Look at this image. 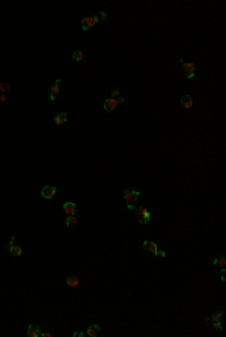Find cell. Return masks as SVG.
<instances>
[{
	"instance_id": "6da1fadb",
	"label": "cell",
	"mask_w": 226,
	"mask_h": 337,
	"mask_svg": "<svg viewBox=\"0 0 226 337\" xmlns=\"http://www.w3.org/2000/svg\"><path fill=\"white\" fill-rule=\"evenodd\" d=\"M139 198H140V192H139V191H136V189H133V187H128V189L124 191V200H125L127 209H128V210H133V209L136 207Z\"/></svg>"
},
{
	"instance_id": "7a4b0ae2",
	"label": "cell",
	"mask_w": 226,
	"mask_h": 337,
	"mask_svg": "<svg viewBox=\"0 0 226 337\" xmlns=\"http://www.w3.org/2000/svg\"><path fill=\"white\" fill-rule=\"evenodd\" d=\"M125 100L122 98V97H119V98H112V97H109V98H106V102H104V110H107V112H113L115 109H116V106L119 103H124Z\"/></svg>"
},
{
	"instance_id": "3957f363",
	"label": "cell",
	"mask_w": 226,
	"mask_h": 337,
	"mask_svg": "<svg viewBox=\"0 0 226 337\" xmlns=\"http://www.w3.org/2000/svg\"><path fill=\"white\" fill-rule=\"evenodd\" d=\"M136 216L139 218V222L140 224H148L151 221V213H149V210L148 209H145V207H139L137 210H136Z\"/></svg>"
},
{
	"instance_id": "277c9868",
	"label": "cell",
	"mask_w": 226,
	"mask_h": 337,
	"mask_svg": "<svg viewBox=\"0 0 226 337\" xmlns=\"http://www.w3.org/2000/svg\"><path fill=\"white\" fill-rule=\"evenodd\" d=\"M95 24H98V18L97 17H86L81 20V29L83 30H89L91 27H94Z\"/></svg>"
},
{
	"instance_id": "5b68a950",
	"label": "cell",
	"mask_w": 226,
	"mask_h": 337,
	"mask_svg": "<svg viewBox=\"0 0 226 337\" xmlns=\"http://www.w3.org/2000/svg\"><path fill=\"white\" fill-rule=\"evenodd\" d=\"M56 192H57V189H56L54 186H45V187L41 191V195H42L45 200H51V198L56 195Z\"/></svg>"
},
{
	"instance_id": "8992f818",
	"label": "cell",
	"mask_w": 226,
	"mask_h": 337,
	"mask_svg": "<svg viewBox=\"0 0 226 337\" xmlns=\"http://www.w3.org/2000/svg\"><path fill=\"white\" fill-rule=\"evenodd\" d=\"M185 73H187V79H193L195 77V64H190V62H181Z\"/></svg>"
},
{
	"instance_id": "52a82bcc",
	"label": "cell",
	"mask_w": 226,
	"mask_h": 337,
	"mask_svg": "<svg viewBox=\"0 0 226 337\" xmlns=\"http://www.w3.org/2000/svg\"><path fill=\"white\" fill-rule=\"evenodd\" d=\"M60 83H62V80H60V79H57V80H56V83H54V85L50 88V100H54V98H56V95L59 94V91H60Z\"/></svg>"
},
{
	"instance_id": "ba28073f",
	"label": "cell",
	"mask_w": 226,
	"mask_h": 337,
	"mask_svg": "<svg viewBox=\"0 0 226 337\" xmlns=\"http://www.w3.org/2000/svg\"><path fill=\"white\" fill-rule=\"evenodd\" d=\"M143 248L148 250L151 254H155V256H157L158 248H157V243H155V242H152V240H145V242H143Z\"/></svg>"
},
{
	"instance_id": "9c48e42d",
	"label": "cell",
	"mask_w": 226,
	"mask_h": 337,
	"mask_svg": "<svg viewBox=\"0 0 226 337\" xmlns=\"http://www.w3.org/2000/svg\"><path fill=\"white\" fill-rule=\"evenodd\" d=\"M75 204L74 203H71V201H68V203H65L63 204V212L68 215V216H71V215H74L75 213Z\"/></svg>"
},
{
	"instance_id": "30bf717a",
	"label": "cell",
	"mask_w": 226,
	"mask_h": 337,
	"mask_svg": "<svg viewBox=\"0 0 226 337\" xmlns=\"http://www.w3.org/2000/svg\"><path fill=\"white\" fill-rule=\"evenodd\" d=\"M39 334H41L39 327H36V325H29V328H27V336L29 337H38Z\"/></svg>"
},
{
	"instance_id": "8fae6325",
	"label": "cell",
	"mask_w": 226,
	"mask_h": 337,
	"mask_svg": "<svg viewBox=\"0 0 226 337\" xmlns=\"http://www.w3.org/2000/svg\"><path fill=\"white\" fill-rule=\"evenodd\" d=\"M66 120H68V117H66V113H65V112H60V113H57V115L54 117V123H56L57 126L65 124V123H66Z\"/></svg>"
},
{
	"instance_id": "7c38bea8",
	"label": "cell",
	"mask_w": 226,
	"mask_h": 337,
	"mask_svg": "<svg viewBox=\"0 0 226 337\" xmlns=\"http://www.w3.org/2000/svg\"><path fill=\"white\" fill-rule=\"evenodd\" d=\"M86 334H88L89 337H97L98 334H100V327H98V325H91V327L88 328Z\"/></svg>"
},
{
	"instance_id": "4fadbf2b",
	"label": "cell",
	"mask_w": 226,
	"mask_h": 337,
	"mask_svg": "<svg viewBox=\"0 0 226 337\" xmlns=\"http://www.w3.org/2000/svg\"><path fill=\"white\" fill-rule=\"evenodd\" d=\"M181 104H182V107L188 109V107L193 106V98H192L190 95H184V97L181 98Z\"/></svg>"
},
{
	"instance_id": "5bb4252c",
	"label": "cell",
	"mask_w": 226,
	"mask_h": 337,
	"mask_svg": "<svg viewBox=\"0 0 226 337\" xmlns=\"http://www.w3.org/2000/svg\"><path fill=\"white\" fill-rule=\"evenodd\" d=\"M9 251H11V254L12 256H21V253H23V250H21V246H15V245H9Z\"/></svg>"
},
{
	"instance_id": "9a60e30c",
	"label": "cell",
	"mask_w": 226,
	"mask_h": 337,
	"mask_svg": "<svg viewBox=\"0 0 226 337\" xmlns=\"http://www.w3.org/2000/svg\"><path fill=\"white\" fill-rule=\"evenodd\" d=\"M66 284L70 286V287H77V286H78V278L74 277V275H73V277H68V278H66Z\"/></svg>"
},
{
	"instance_id": "2e32d148",
	"label": "cell",
	"mask_w": 226,
	"mask_h": 337,
	"mask_svg": "<svg viewBox=\"0 0 226 337\" xmlns=\"http://www.w3.org/2000/svg\"><path fill=\"white\" fill-rule=\"evenodd\" d=\"M83 57H84V54H83V52H80V50H75V52L73 53V59L77 61V62L83 61Z\"/></svg>"
},
{
	"instance_id": "e0dca14e",
	"label": "cell",
	"mask_w": 226,
	"mask_h": 337,
	"mask_svg": "<svg viewBox=\"0 0 226 337\" xmlns=\"http://www.w3.org/2000/svg\"><path fill=\"white\" fill-rule=\"evenodd\" d=\"M78 221H77V218H75L74 215H71L68 219H66V227H71V225H75Z\"/></svg>"
},
{
	"instance_id": "ac0fdd59",
	"label": "cell",
	"mask_w": 226,
	"mask_h": 337,
	"mask_svg": "<svg viewBox=\"0 0 226 337\" xmlns=\"http://www.w3.org/2000/svg\"><path fill=\"white\" fill-rule=\"evenodd\" d=\"M11 88H12V86H11L9 83H0V92H3V94H5V92H8Z\"/></svg>"
},
{
	"instance_id": "d6986e66",
	"label": "cell",
	"mask_w": 226,
	"mask_h": 337,
	"mask_svg": "<svg viewBox=\"0 0 226 337\" xmlns=\"http://www.w3.org/2000/svg\"><path fill=\"white\" fill-rule=\"evenodd\" d=\"M222 316H223V314H222L220 311H217V313H214V314L211 316V319H213V320H220V319H222Z\"/></svg>"
},
{
	"instance_id": "ffe728a7",
	"label": "cell",
	"mask_w": 226,
	"mask_h": 337,
	"mask_svg": "<svg viewBox=\"0 0 226 337\" xmlns=\"http://www.w3.org/2000/svg\"><path fill=\"white\" fill-rule=\"evenodd\" d=\"M213 327H214L216 331H222V324H220L219 320H214V325H213Z\"/></svg>"
},
{
	"instance_id": "44dd1931",
	"label": "cell",
	"mask_w": 226,
	"mask_h": 337,
	"mask_svg": "<svg viewBox=\"0 0 226 337\" xmlns=\"http://www.w3.org/2000/svg\"><path fill=\"white\" fill-rule=\"evenodd\" d=\"M95 17L98 18V21H100V20H106V14H104V12H98V15H95Z\"/></svg>"
},
{
	"instance_id": "7402d4cb",
	"label": "cell",
	"mask_w": 226,
	"mask_h": 337,
	"mask_svg": "<svg viewBox=\"0 0 226 337\" xmlns=\"http://www.w3.org/2000/svg\"><path fill=\"white\" fill-rule=\"evenodd\" d=\"M112 95H113V97H118V95H119V89H118V88H113V89H112Z\"/></svg>"
},
{
	"instance_id": "603a6c76",
	"label": "cell",
	"mask_w": 226,
	"mask_h": 337,
	"mask_svg": "<svg viewBox=\"0 0 226 337\" xmlns=\"http://www.w3.org/2000/svg\"><path fill=\"white\" fill-rule=\"evenodd\" d=\"M220 278H222V281H225L226 280V271H225V268L222 269V272H220Z\"/></svg>"
},
{
	"instance_id": "cb8c5ba5",
	"label": "cell",
	"mask_w": 226,
	"mask_h": 337,
	"mask_svg": "<svg viewBox=\"0 0 226 337\" xmlns=\"http://www.w3.org/2000/svg\"><path fill=\"white\" fill-rule=\"evenodd\" d=\"M217 265H220V266H223V268H225V266H226V260L225 259H219V260H217Z\"/></svg>"
},
{
	"instance_id": "d4e9b609",
	"label": "cell",
	"mask_w": 226,
	"mask_h": 337,
	"mask_svg": "<svg viewBox=\"0 0 226 337\" xmlns=\"http://www.w3.org/2000/svg\"><path fill=\"white\" fill-rule=\"evenodd\" d=\"M84 336V333H81V331H77V333H74V337H83Z\"/></svg>"
},
{
	"instance_id": "484cf974",
	"label": "cell",
	"mask_w": 226,
	"mask_h": 337,
	"mask_svg": "<svg viewBox=\"0 0 226 337\" xmlns=\"http://www.w3.org/2000/svg\"><path fill=\"white\" fill-rule=\"evenodd\" d=\"M0 102H2V103H5V102H6V95H5V94H2V95H0Z\"/></svg>"
},
{
	"instance_id": "4316f807",
	"label": "cell",
	"mask_w": 226,
	"mask_h": 337,
	"mask_svg": "<svg viewBox=\"0 0 226 337\" xmlns=\"http://www.w3.org/2000/svg\"><path fill=\"white\" fill-rule=\"evenodd\" d=\"M157 254H158L160 257H166V253H164V251H157Z\"/></svg>"
},
{
	"instance_id": "83f0119b",
	"label": "cell",
	"mask_w": 226,
	"mask_h": 337,
	"mask_svg": "<svg viewBox=\"0 0 226 337\" xmlns=\"http://www.w3.org/2000/svg\"><path fill=\"white\" fill-rule=\"evenodd\" d=\"M39 336H42V337H51V334H50V333H41Z\"/></svg>"
}]
</instances>
